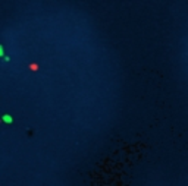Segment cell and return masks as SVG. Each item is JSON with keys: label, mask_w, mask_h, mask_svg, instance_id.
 <instances>
[{"label": "cell", "mask_w": 188, "mask_h": 186, "mask_svg": "<svg viewBox=\"0 0 188 186\" xmlns=\"http://www.w3.org/2000/svg\"><path fill=\"white\" fill-rule=\"evenodd\" d=\"M3 122H6V123H12V117H10V116H7V114H6V116H4V117H3Z\"/></svg>", "instance_id": "cell-1"}]
</instances>
